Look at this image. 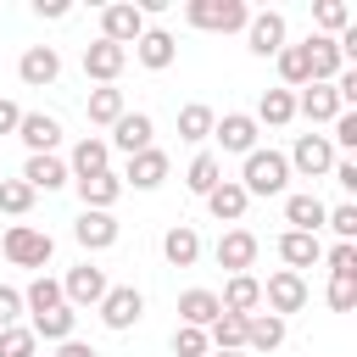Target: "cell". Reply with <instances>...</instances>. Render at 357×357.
Returning a JSON list of instances; mask_svg holds the SVG:
<instances>
[{
    "mask_svg": "<svg viewBox=\"0 0 357 357\" xmlns=\"http://www.w3.org/2000/svg\"><path fill=\"white\" fill-rule=\"evenodd\" d=\"M284 184H290V162H284V151H251L245 156V167H240V190L245 195H284Z\"/></svg>",
    "mask_w": 357,
    "mask_h": 357,
    "instance_id": "obj_1",
    "label": "cell"
},
{
    "mask_svg": "<svg viewBox=\"0 0 357 357\" xmlns=\"http://www.w3.org/2000/svg\"><path fill=\"white\" fill-rule=\"evenodd\" d=\"M184 22L206 33H240L251 22V6L245 0H184Z\"/></svg>",
    "mask_w": 357,
    "mask_h": 357,
    "instance_id": "obj_2",
    "label": "cell"
},
{
    "mask_svg": "<svg viewBox=\"0 0 357 357\" xmlns=\"http://www.w3.org/2000/svg\"><path fill=\"white\" fill-rule=\"evenodd\" d=\"M0 251H6L11 268H45L50 251H56V240H50L45 229H33V223H11L6 240H0Z\"/></svg>",
    "mask_w": 357,
    "mask_h": 357,
    "instance_id": "obj_3",
    "label": "cell"
},
{
    "mask_svg": "<svg viewBox=\"0 0 357 357\" xmlns=\"http://www.w3.org/2000/svg\"><path fill=\"white\" fill-rule=\"evenodd\" d=\"M290 173H301V178H324L340 156H335V145H329V134H296V145H290Z\"/></svg>",
    "mask_w": 357,
    "mask_h": 357,
    "instance_id": "obj_4",
    "label": "cell"
},
{
    "mask_svg": "<svg viewBox=\"0 0 357 357\" xmlns=\"http://www.w3.org/2000/svg\"><path fill=\"white\" fill-rule=\"evenodd\" d=\"M112 284H106V268H95V262H78V268H67V279H61V301L78 312V307H100V296H106Z\"/></svg>",
    "mask_w": 357,
    "mask_h": 357,
    "instance_id": "obj_5",
    "label": "cell"
},
{
    "mask_svg": "<svg viewBox=\"0 0 357 357\" xmlns=\"http://www.w3.org/2000/svg\"><path fill=\"white\" fill-rule=\"evenodd\" d=\"M262 307H268L273 318L301 312V307H307V279H301V273H290V268L268 273V284H262Z\"/></svg>",
    "mask_w": 357,
    "mask_h": 357,
    "instance_id": "obj_6",
    "label": "cell"
},
{
    "mask_svg": "<svg viewBox=\"0 0 357 357\" xmlns=\"http://www.w3.org/2000/svg\"><path fill=\"white\" fill-rule=\"evenodd\" d=\"M139 318H145V296H139L134 284H112V290L100 296V324H106V329L123 335V329H134Z\"/></svg>",
    "mask_w": 357,
    "mask_h": 357,
    "instance_id": "obj_7",
    "label": "cell"
},
{
    "mask_svg": "<svg viewBox=\"0 0 357 357\" xmlns=\"http://www.w3.org/2000/svg\"><path fill=\"white\" fill-rule=\"evenodd\" d=\"M139 33H145V11H139L134 0H117V6H106V11H100V39H112V45H123V50H128Z\"/></svg>",
    "mask_w": 357,
    "mask_h": 357,
    "instance_id": "obj_8",
    "label": "cell"
},
{
    "mask_svg": "<svg viewBox=\"0 0 357 357\" xmlns=\"http://www.w3.org/2000/svg\"><path fill=\"white\" fill-rule=\"evenodd\" d=\"M257 134H262V128H257L251 112H223V117L212 123V139H218L223 151H234V156H251V151H257Z\"/></svg>",
    "mask_w": 357,
    "mask_h": 357,
    "instance_id": "obj_9",
    "label": "cell"
},
{
    "mask_svg": "<svg viewBox=\"0 0 357 357\" xmlns=\"http://www.w3.org/2000/svg\"><path fill=\"white\" fill-rule=\"evenodd\" d=\"M245 45H251V56H279V50L290 45V39H284V11H251Z\"/></svg>",
    "mask_w": 357,
    "mask_h": 357,
    "instance_id": "obj_10",
    "label": "cell"
},
{
    "mask_svg": "<svg viewBox=\"0 0 357 357\" xmlns=\"http://www.w3.org/2000/svg\"><path fill=\"white\" fill-rule=\"evenodd\" d=\"M17 139L28 145V156H56V145H61V123H56L50 112H22Z\"/></svg>",
    "mask_w": 357,
    "mask_h": 357,
    "instance_id": "obj_11",
    "label": "cell"
},
{
    "mask_svg": "<svg viewBox=\"0 0 357 357\" xmlns=\"http://www.w3.org/2000/svg\"><path fill=\"white\" fill-rule=\"evenodd\" d=\"M151 134H156V123H151V112H123L117 123H112V151H123V156H139V151H151Z\"/></svg>",
    "mask_w": 357,
    "mask_h": 357,
    "instance_id": "obj_12",
    "label": "cell"
},
{
    "mask_svg": "<svg viewBox=\"0 0 357 357\" xmlns=\"http://www.w3.org/2000/svg\"><path fill=\"white\" fill-rule=\"evenodd\" d=\"M123 178V190H162L167 184V151H139V156H128V167L117 173Z\"/></svg>",
    "mask_w": 357,
    "mask_h": 357,
    "instance_id": "obj_13",
    "label": "cell"
},
{
    "mask_svg": "<svg viewBox=\"0 0 357 357\" xmlns=\"http://www.w3.org/2000/svg\"><path fill=\"white\" fill-rule=\"evenodd\" d=\"M123 67H128V50H123V45H112V39L84 45V78H95V84H117Z\"/></svg>",
    "mask_w": 357,
    "mask_h": 357,
    "instance_id": "obj_14",
    "label": "cell"
},
{
    "mask_svg": "<svg viewBox=\"0 0 357 357\" xmlns=\"http://www.w3.org/2000/svg\"><path fill=\"white\" fill-rule=\"evenodd\" d=\"M212 257H218V268H229V273H251V262H257V234H251V229H223Z\"/></svg>",
    "mask_w": 357,
    "mask_h": 357,
    "instance_id": "obj_15",
    "label": "cell"
},
{
    "mask_svg": "<svg viewBox=\"0 0 357 357\" xmlns=\"http://www.w3.org/2000/svg\"><path fill=\"white\" fill-rule=\"evenodd\" d=\"M218 307H223V312H234V318L262 312V279H257V273H229V284H223Z\"/></svg>",
    "mask_w": 357,
    "mask_h": 357,
    "instance_id": "obj_16",
    "label": "cell"
},
{
    "mask_svg": "<svg viewBox=\"0 0 357 357\" xmlns=\"http://www.w3.org/2000/svg\"><path fill=\"white\" fill-rule=\"evenodd\" d=\"M17 78L33 84V89H39V84H56V78H61V56H56V45H28L22 61H17Z\"/></svg>",
    "mask_w": 357,
    "mask_h": 357,
    "instance_id": "obj_17",
    "label": "cell"
},
{
    "mask_svg": "<svg viewBox=\"0 0 357 357\" xmlns=\"http://www.w3.org/2000/svg\"><path fill=\"white\" fill-rule=\"evenodd\" d=\"M67 173H73V178H89V173H112V145H106L100 134H84V139L73 145V156H67Z\"/></svg>",
    "mask_w": 357,
    "mask_h": 357,
    "instance_id": "obj_18",
    "label": "cell"
},
{
    "mask_svg": "<svg viewBox=\"0 0 357 357\" xmlns=\"http://www.w3.org/2000/svg\"><path fill=\"white\" fill-rule=\"evenodd\" d=\"M134 56H139V67L162 73V67H173V56H178V39H173L167 28H145V33L134 39Z\"/></svg>",
    "mask_w": 357,
    "mask_h": 357,
    "instance_id": "obj_19",
    "label": "cell"
},
{
    "mask_svg": "<svg viewBox=\"0 0 357 357\" xmlns=\"http://www.w3.org/2000/svg\"><path fill=\"white\" fill-rule=\"evenodd\" d=\"M346 106L335 100V84H307L301 95H296V117H307V123H335Z\"/></svg>",
    "mask_w": 357,
    "mask_h": 357,
    "instance_id": "obj_20",
    "label": "cell"
},
{
    "mask_svg": "<svg viewBox=\"0 0 357 357\" xmlns=\"http://www.w3.org/2000/svg\"><path fill=\"white\" fill-rule=\"evenodd\" d=\"M22 184H28L33 195H39V190L50 195V190L73 184V173H67V162H61V156H28V162H22Z\"/></svg>",
    "mask_w": 357,
    "mask_h": 357,
    "instance_id": "obj_21",
    "label": "cell"
},
{
    "mask_svg": "<svg viewBox=\"0 0 357 357\" xmlns=\"http://www.w3.org/2000/svg\"><path fill=\"white\" fill-rule=\"evenodd\" d=\"M73 184H78L84 212H112L117 195H123V178H117V173H89V178H73Z\"/></svg>",
    "mask_w": 357,
    "mask_h": 357,
    "instance_id": "obj_22",
    "label": "cell"
},
{
    "mask_svg": "<svg viewBox=\"0 0 357 357\" xmlns=\"http://www.w3.org/2000/svg\"><path fill=\"white\" fill-rule=\"evenodd\" d=\"M73 240H78L84 251H106V245H117V218H112V212H78Z\"/></svg>",
    "mask_w": 357,
    "mask_h": 357,
    "instance_id": "obj_23",
    "label": "cell"
},
{
    "mask_svg": "<svg viewBox=\"0 0 357 357\" xmlns=\"http://www.w3.org/2000/svg\"><path fill=\"white\" fill-rule=\"evenodd\" d=\"M324 212H329V206H324L312 190L284 195V223H290V229H301V234H318V229H324Z\"/></svg>",
    "mask_w": 357,
    "mask_h": 357,
    "instance_id": "obj_24",
    "label": "cell"
},
{
    "mask_svg": "<svg viewBox=\"0 0 357 357\" xmlns=\"http://www.w3.org/2000/svg\"><path fill=\"white\" fill-rule=\"evenodd\" d=\"M279 257L290 262V273H301V268L324 262V240H318V234H301V229H284V234H279Z\"/></svg>",
    "mask_w": 357,
    "mask_h": 357,
    "instance_id": "obj_25",
    "label": "cell"
},
{
    "mask_svg": "<svg viewBox=\"0 0 357 357\" xmlns=\"http://www.w3.org/2000/svg\"><path fill=\"white\" fill-rule=\"evenodd\" d=\"M218 312H223V307H218V290H201V284H195V290L178 296V324H190V329H212Z\"/></svg>",
    "mask_w": 357,
    "mask_h": 357,
    "instance_id": "obj_26",
    "label": "cell"
},
{
    "mask_svg": "<svg viewBox=\"0 0 357 357\" xmlns=\"http://www.w3.org/2000/svg\"><path fill=\"white\" fill-rule=\"evenodd\" d=\"M245 206H251V195L240 190V178H223V184L206 195V212H212L218 223H240V218H245Z\"/></svg>",
    "mask_w": 357,
    "mask_h": 357,
    "instance_id": "obj_27",
    "label": "cell"
},
{
    "mask_svg": "<svg viewBox=\"0 0 357 357\" xmlns=\"http://www.w3.org/2000/svg\"><path fill=\"white\" fill-rule=\"evenodd\" d=\"M301 45H307V67H312V84H335V73L346 67V61H340V50H335V39L312 33V39H301Z\"/></svg>",
    "mask_w": 357,
    "mask_h": 357,
    "instance_id": "obj_28",
    "label": "cell"
},
{
    "mask_svg": "<svg viewBox=\"0 0 357 357\" xmlns=\"http://www.w3.org/2000/svg\"><path fill=\"white\" fill-rule=\"evenodd\" d=\"M162 257H167L173 268H195V257H201V234H195L190 223H173V229L162 234Z\"/></svg>",
    "mask_w": 357,
    "mask_h": 357,
    "instance_id": "obj_29",
    "label": "cell"
},
{
    "mask_svg": "<svg viewBox=\"0 0 357 357\" xmlns=\"http://www.w3.org/2000/svg\"><path fill=\"white\" fill-rule=\"evenodd\" d=\"M279 346H284V318L251 312L245 318V351H279Z\"/></svg>",
    "mask_w": 357,
    "mask_h": 357,
    "instance_id": "obj_30",
    "label": "cell"
},
{
    "mask_svg": "<svg viewBox=\"0 0 357 357\" xmlns=\"http://www.w3.org/2000/svg\"><path fill=\"white\" fill-rule=\"evenodd\" d=\"M84 112H89V123H95V128H112L128 106H123V89H117V84H100V89H89Z\"/></svg>",
    "mask_w": 357,
    "mask_h": 357,
    "instance_id": "obj_31",
    "label": "cell"
},
{
    "mask_svg": "<svg viewBox=\"0 0 357 357\" xmlns=\"http://www.w3.org/2000/svg\"><path fill=\"white\" fill-rule=\"evenodd\" d=\"M73 324H78V312L61 301V307H50V312H33L28 329H33V340H56V346H61V340H73Z\"/></svg>",
    "mask_w": 357,
    "mask_h": 357,
    "instance_id": "obj_32",
    "label": "cell"
},
{
    "mask_svg": "<svg viewBox=\"0 0 357 357\" xmlns=\"http://www.w3.org/2000/svg\"><path fill=\"white\" fill-rule=\"evenodd\" d=\"M296 117V95L290 89H262V100H257V128L268 123V128H284Z\"/></svg>",
    "mask_w": 357,
    "mask_h": 357,
    "instance_id": "obj_33",
    "label": "cell"
},
{
    "mask_svg": "<svg viewBox=\"0 0 357 357\" xmlns=\"http://www.w3.org/2000/svg\"><path fill=\"white\" fill-rule=\"evenodd\" d=\"M212 123H218V112H212V106H201V100L178 106V139L201 145V139H212Z\"/></svg>",
    "mask_w": 357,
    "mask_h": 357,
    "instance_id": "obj_34",
    "label": "cell"
},
{
    "mask_svg": "<svg viewBox=\"0 0 357 357\" xmlns=\"http://www.w3.org/2000/svg\"><path fill=\"white\" fill-rule=\"evenodd\" d=\"M184 184H190V195H201V201H206V195H212V190L223 184V162H218L212 151H201V156L190 162V173H184Z\"/></svg>",
    "mask_w": 357,
    "mask_h": 357,
    "instance_id": "obj_35",
    "label": "cell"
},
{
    "mask_svg": "<svg viewBox=\"0 0 357 357\" xmlns=\"http://www.w3.org/2000/svg\"><path fill=\"white\" fill-rule=\"evenodd\" d=\"M273 61H279V78H284V89H307V84H312V67H307V45H284Z\"/></svg>",
    "mask_w": 357,
    "mask_h": 357,
    "instance_id": "obj_36",
    "label": "cell"
},
{
    "mask_svg": "<svg viewBox=\"0 0 357 357\" xmlns=\"http://www.w3.org/2000/svg\"><path fill=\"white\" fill-rule=\"evenodd\" d=\"M206 346H212V351H245V318L218 312V324L206 329Z\"/></svg>",
    "mask_w": 357,
    "mask_h": 357,
    "instance_id": "obj_37",
    "label": "cell"
},
{
    "mask_svg": "<svg viewBox=\"0 0 357 357\" xmlns=\"http://www.w3.org/2000/svg\"><path fill=\"white\" fill-rule=\"evenodd\" d=\"M312 22H318L324 39H340V33L351 28V6H346V0H318V6H312Z\"/></svg>",
    "mask_w": 357,
    "mask_h": 357,
    "instance_id": "obj_38",
    "label": "cell"
},
{
    "mask_svg": "<svg viewBox=\"0 0 357 357\" xmlns=\"http://www.w3.org/2000/svg\"><path fill=\"white\" fill-rule=\"evenodd\" d=\"M50 307H61V279L39 273V279L22 290V312H50Z\"/></svg>",
    "mask_w": 357,
    "mask_h": 357,
    "instance_id": "obj_39",
    "label": "cell"
},
{
    "mask_svg": "<svg viewBox=\"0 0 357 357\" xmlns=\"http://www.w3.org/2000/svg\"><path fill=\"white\" fill-rule=\"evenodd\" d=\"M0 212L6 218H28L33 212V190L22 178H0Z\"/></svg>",
    "mask_w": 357,
    "mask_h": 357,
    "instance_id": "obj_40",
    "label": "cell"
},
{
    "mask_svg": "<svg viewBox=\"0 0 357 357\" xmlns=\"http://www.w3.org/2000/svg\"><path fill=\"white\" fill-rule=\"evenodd\" d=\"M324 262H329V279H357V240H340Z\"/></svg>",
    "mask_w": 357,
    "mask_h": 357,
    "instance_id": "obj_41",
    "label": "cell"
},
{
    "mask_svg": "<svg viewBox=\"0 0 357 357\" xmlns=\"http://www.w3.org/2000/svg\"><path fill=\"white\" fill-rule=\"evenodd\" d=\"M212 346H206V329H190V324H178L173 329V357H206Z\"/></svg>",
    "mask_w": 357,
    "mask_h": 357,
    "instance_id": "obj_42",
    "label": "cell"
},
{
    "mask_svg": "<svg viewBox=\"0 0 357 357\" xmlns=\"http://www.w3.org/2000/svg\"><path fill=\"white\" fill-rule=\"evenodd\" d=\"M33 329H22V324H11V329H0V357H33Z\"/></svg>",
    "mask_w": 357,
    "mask_h": 357,
    "instance_id": "obj_43",
    "label": "cell"
},
{
    "mask_svg": "<svg viewBox=\"0 0 357 357\" xmlns=\"http://www.w3.org/2000/svg\"><path fill=\"white\" fill-rule=\"evenodd\" d=\"M324 229H335L340 240H357V206H351V201L329 206V212H324Z\"/></svg>",
    "mask_w": 357,
    "mask_h": 357,
    "instance_id": "obj_44",
    "label": "cell"
},
{
    "mask_svg": "<svg viewBox=\"0 0 357 357\" xmlns=\"http://www.w3.org/2000/svg\"><path fill=\"white\" fill-rule=\"evenodd\" d=\"M329 128H335V134H329V145H335V151H357V112H340Z\"/></svg>",
    "mask_w": 357,
    "mask_h": 357,
    "instance_id": "obj_45",
    "label": "cell"
},
{
    "mask_svg": "<svg viewBox=\"0 0 357 357\" xmlns=\"http://www.w3.org/2000/svg\"><path fill=\"white\" fill-rule=\"evenodd\" d=\"M329 307L335 312H351L357 307V279H329Z\"/></svg>",
    "mask_w": 357,
    "mask_h": 357,
    "instance_id": "obj_46",
    "label": "cell"
},
{
    "mask_svg": "<svg viewBox=\"0 0 357 357\" xmlns=\"http://www.w3.org/2000/svg\"><path fill=\"white\" fill-rule=\"evenodd\" d=\"M22 318V290H11V284H0V329H11Z\"/></svg>",
    "mask_w": 357,
    "mask_h": 357,
    "instance_id": "obj_47",
    "label": "cell"
},
{
    "mask_svg": "<svg viewBox=\"0 0 357 357\" xmlns=\"http://www.w3.org/2000/svg\"><path fill=\"white\" fill-rule=\"evenodd\" d=\"M329 178H335L346 195H357V162H335V167H329Z\"/></svg>",
    "mask_w": 357,
    "mask_h": 357,
    "instance_id": "obj_48",
    "label": "cell"
},
{
    "mask_svg": "<svg viewBox=\"0 0 357 357\" xmlns=\"http://www.w3.org/2000/svg\"><path fill=\"white\" fill-rule=\"evenodd\" d=\"M17 123H22V106L0 95V134H17Z\"/></svg>",
    "mask_w": 357,
    "mask_h": 357,
    "instance_id": "obj_49",
    "label": "cell"
},
{
    "mask_svg": "<svg viewBox=\"0 0 357 357\" xmlns=\"http://www.w3.org/2000/svg\"><path fill=\"white\" fill-rule=\"evenodd\" d=\"M56 357H100V351H95V346H84V340H61V346H56Z\"/></svg>",
    "mask_w": 357,
    "mask_h": 357,
    "instance_id": "obj_50",
    "label": "cell"
},
{
    "mask_svg": "<svg viewBox=\"0 0 357 357\" xmlns=\"http://www.w3.org/2000/svg\"><path fill=\"white\" fill-rule=\"evenodd\" d=\"M33 11H39V17H50V22H61V17H67V11H73V6H61V0H50V6H45V0H39V6H33Z\"/></svg>",
    "mask_w": 357,
    "mask_h": 357,
    "instance_id": "obj_51",
    "label": "cell"
},
{
    "mask_svg": "<svg viewBox=\"0 0 357 357\" xmlns=\"http://www.w3.org/2000/svg\"><path fill=\"white\" fill-rule=\"evenodd\" d=\"M206 357H245V351H206Z\"/></svg>",
    "mask_w": 357,
    "mask_h": 357,
    "instance_id": "obj_52",
    "label": "cell"
}]
</instances>
